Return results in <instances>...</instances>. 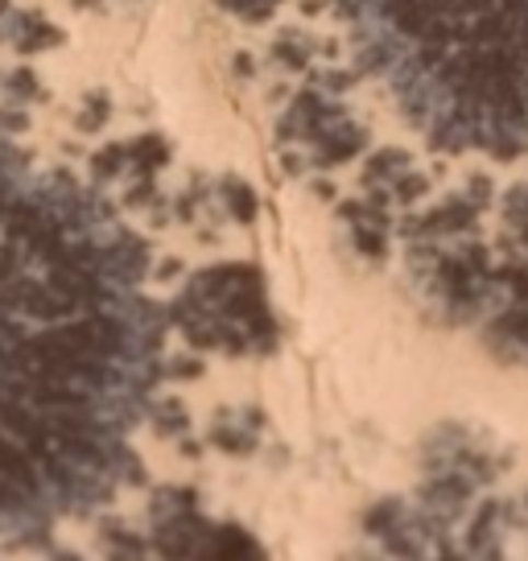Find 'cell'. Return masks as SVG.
Here are the masks:
<instances>
[{"label":"cell","mask_w":528,"mask_h":561,"mask_svg":"<svg viewBox=\"0 0 528 561\" xmlns=\"http://www.w3.org/2000/svg\"><path fill=\"white\" fill-rule=\"evenodd\" d=\"M145 273L104 198L0 145V545L120 488L161 355Z\"/></svg>","instance_id":"cell-1"},{"label":"cell","mask_w":528,"mask_h":561,"mask_svg":"<svg viewBox=\"0 0 528 561\" xmlns=\"http://www.w3.org/2000/svg\"><path fill=\"white\" fill-rule=\"evenodd\" d=\"M364 67L441 149L528 153V0H338Z\"/></svg>","instance_id":"cell-2"}]
</instances>
